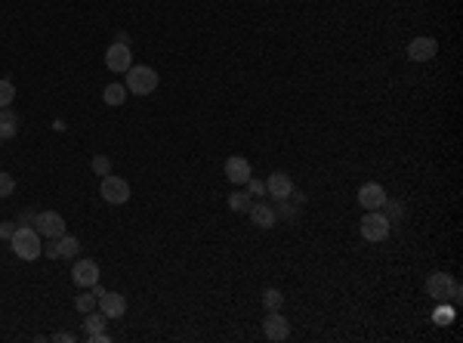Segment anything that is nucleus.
I'll return each instance as SVG.
<instances>
[{
    "label": "nucleus",
    "instance_id": "31",
    "mask_svg": "<svg viewBox=\"0 0 463 343\" xmlns=\"http://www.w3.org/2000/svg\"><path fill=\"white\" fill-rule=\"evenodd\" d=\"M34 217H38L34 210H22V214H19V226H31V223H34Z\"/></svg>",
    "mask_w": 463,
    "mask_h": 343
},
{
    "label": "nucleus",
    "instance_id": "28",
    "mask_svg": "<svg viewBox=\"0 0 463 343\" xmlns=\"http://www.w3.org/2000/svg\"><path fill=\"white\" fill-rule=\"evenodd\" d=\"M244 186H247V189H251V195H256V198H260V195H266V183H260V180H254V177H251V180H247V183H244Z\"/></svg>",
    "mask_w": 463,
    "mask_h": 343
},
{
    "label": "nucleus",
    "instance_id": "6",
    "mask_svg": "<svg viewBox=\"0 0 463 343\" xmlns=\"http://www.w3.org/2000/svg\"><path fill=\"white\" fill-rule=\"evenodd\" d=\"M133 65V50L127 47V43H118L114 40L109 50H105V68L114 75H124L127 68Z\"/></svg>",
    "mask_w": 463,
    "mask_h": 343
},
{
    "label": "nucleus",
    "instance_id": "10",
    "mask_svg": "<svg viewBox=\"0 0 463 343\" xmlns=\"http://www.w3.org/2000/svg\"><path fill=\"white\" fill-rule=\"evenodd\" d=\"M435 53H439L435 38H414L408 43V59H411V62H430Z\"/></svg>",
    "mask_w": 463,
    "mask_h": 343
},
{
    "label": "nucleus",
    "instance_id": "3",
    "mask_svg": "<svg viewBox=\"0 0 463 343\" xmlns=\"http://www.w3.org/2000/svg\"><path fill=\"white\" fill-rule=\"evenodd\" d=\"M389 229H393V223H389L380 210H364V217L359 223V232L364 241H383L389 235Z\"/></svg>",
    "mask_w": 463,
    "mask_h": 343
},
{
    "label": "nucleus",
    "instance_id": "12",
    "mask_svg": "<svg viewBox=\"0 0 463 343\" xmlns=\"http://www.w3.org/2000/svg\"><path fill=\"white\" fill-rule=\"evenodd\" d=\"M383 201H386V189H383L380 183H364L359 189V205L364 210H380Z\"/></svg>",
    "mask_w": 463,
    "mask_h": 343
},
{
    "label": "nucleus",
    "instance_id": "32",
    "mask_svg": "<svg viewBox=\"0 0 463 343\" xmlns=\"http://www.w3.org/2000/svg\"><path fill=\"white\" fill-rule=\"evenodd\" d=\"M50 254V260H59V248H56V239H50V248H43Z\"/></svg>",
    "mask_w": 463,
    "mask_h": 343
},
{
    "label": "nucleus",
    "instance_id": "27",
    "mask_svg": "<svg viewBox=\"0 0 463 343\" xmlns=\"http://www.w3.org/2000/svg\"><path fill=\"white\" fill-rule=\"evenodd\" d=\"M275 214L284 217V219H293V217H297V210H293L290 198H278V210H275Z\"/></svg>",
    "mask_w": 463,
    "mask_h": 343
},
{
    "label": "nucleus",
    "instance_id": "29",
    "mask_svg": "<svg viewBox=\"0 0 463 343\" xmlns=\"http://www.w3.org/2000/svg\"><path fill=\"white\" fill-rule=\"evenodd\" d=\"M16 229H19V226H13V223H0V241H10L13 235H16Z\"/></svg>",
    "mask_w": 463,
    "mask_h": 343
},
{
    "label": "nucleus",
    "instance_id": "2",
    "mask_svg": "<svg viewBox=\"0 0 463 343\" xmlns=\"http://www.w3.org/2000/svg\"><path fill=\"white\" fill-rule=\"evenodd\" d=\"M124 87L133 93V96H148V93H155L158 90V84H161V77H158L155 68H148V65H130L127 72H124Z\"/></svg>",
    "mask_w": 463,
    "mask_h": 343
},
{
    "label": "nucleus",
    "instance_id": "18",
    "mask_svg": "<svg viewBox=\"0 0 463 343\" xmlns=\"http://www.w3.org/2000/svg\"><path fill=\"white\" fill-rule=\"evenodd\" d=\"M56 248H59V260H71L81 251V241H77L75 235H62V239H56Z\"/></svg>",
    "mask_w": 463,
    "mask_h": 343
},
{
    "label": "nucleus",
    "instance_id": "22",
    "mask_svg": "<svg viewBox=\"0 0 463 343\" xmlns=\"http://www.w3.org/2000/svg\"><path fill=\"white\" fill-rule=\"evenodd\" d=\"M251 195H244V192H232L229 195V207L235 210V214H247V210H251Z\"/></svg>",
    "mask_w": 463,
    "mask_h": 343
},
{
    "label": "nucleus",
    "instance_id": "4",
    "mask_svg": "<svg viewBox=\"0 0 463 343\" xmlns=\"http://www.w3.org/2000/svg\"><path fill=\"white\" fill-rule=\"evenodd\" d=\"M99 192H102V198L109 201V205H127V201H130V183L124 177H114V173L102 177Z\"/></svg>",
    "mask_w": 463,
    "mask_h": 343
},
{
    "label": "nucleus",
    "instance_id": "25",
    "mask_svg": "<svg viewBox=\"0 0 463 343\" xmlns=\"http://www.w3.org/2000/svg\"><path fill=\"white\" fill-rule=\"evenodd\" d=\"M93 173H99V177H109V173H111V158L109 155H96L93 158Z\"/></svg>",
    "mask_w": 463,
    "mask_h": 343
},
{
    "label": "nucleus",
    "instance_id": "21",
    "mask_svg": "<svg viewBox=\"0 0 463 343\" xmlns=\"http://www.w3.org/2000/svg\"><path fill=\"white\" fill-rule=\"evenodd\" d=\"M105 322H109V319H105V312L99 310V312H87V319H84V328H87V334H96V331H105Z\"/></svg>",
    "mask_w": 463,
    "mask_h": 343
},
{
    "label": "nucleus",
    "instance_id": "15",
    "mask_svg": "<svg viewBox=\"0 0 463 343\" xmlns=\"http://www.w3.org/2000/svg\"><path fill=\"white\" fill-rule=\"evenodd\" d=\"M251 223L256 229H272L275 223H278V214H275L272 205H266V201H256V205H251Z\"/></svg>",
    "mask_w": 463,
    "mask_h": 343
},
{
    "label": "nucleus",
    "instance_id": "11",
    "mask_svg": "<svg viewBox=\"0 0 463 343\" xmlns=\"http://www.w3.org/2000/svg\"><path fill=\"white\" fill-rule=\"evenodd\" d=\"M451 288H454V278L448 272H432V276L426 278V294H430L432 300H448Z\"/></svg>",
    "mask_w": 463,
    "mask_h": 343
},
{
    "label": "nucleus",
    "instance_id": "5",
    "mask_svg": "<svg viewBox=\"0 0 463 343\" xmlns=\"http://www.w3.org/2000/svg\"><path fill=\"white\" fill-rule=\"evenodd\" d=\"M34 229H38L43 239H62L65 235V217L56 214V210H40L34 217Z\"/></svg>",
    "mask_w": 463,
    "mask_h": 343
},
{
    "label": "nucleus",
    "instance_id": "17",
    "mask_svg": "<svg viewBox=\"0 0 463 343\" xmlns=\"http://www.w3.org/2000/svg\"><path fill=\"white\" fill-rule=\"evenodd\" d=\"M127 96H130V90L124 84H109L102 90V99H105V105H111V109H118V105L127 102Z\"/></svg>",
    "mask_w": 463,
    "mask_h": 343
},
{
    "label": "nucleus",
    "instance_id": "16",
    "mask_svg": "<svg viewBox=\"0 0 463 343\" xmlns=\"http://www.w3.org/2000/svg\"><path fill=\"white\" fill-rule=\"evenodd\" d=\"M16 134H19V114L13 109H0V136L10 139Z\"/></svg>",
    "mask_w": 463,
    "mask_h": 343
},
{
    "label": "nucleus",
    "instance_id": "23",
    "mask_svg": "<svg viewBox=\"0 0 463 343\" xmlns=\"http://www.w3.org/2000/svg\"><path fill=\"white\" fill-rule=\"evenodd\" d=\"M13 99H16V84L0 77V109H10Z\"/></svg>",
    "mask_w": 463,
    "mask_h": 343
},
{
    "label": "nucleus",
    "instance_id": "20",
    "mask_svg": "<svg viewBox=\"0 0 463 343\" xmlns=\"http://www.w3.org/2000/svg\"><path fill=\"white\" fill-rule=\"evenodd\" d=\"M281 303H284V294L278 291V288H266V291H263V306H266V312L281 310Z\"/></svg>",
    "mask_w": 463,
    "mask_h": 343
},
{
    "label": "nucleus",
    "instance_id": "7",
    "mask_svg": "<svg viewBox=\"0 0 463 343\" xmlns=\"http://www.w3.org/2000/svg\"><path fill=\"white\" fill-rule=\"evenodd\" d=\"M263 334H266V340H272V343H281V340L290 337V322L281 315V310H275V312L266 315Z\"/></svg>",
    "mask_w": 463,
    "mask_h": 343
},
{
    "label": "nucleus",
    "instance_id": "14",
    "mask_svg": "<svg viewBox=\"0 0 463 343\" xmlns=\"http://www.w3.org/2000/svg\"><path fill=\"white\" fill-rule=\"evenodd\" d=\"M266 192H269L275 201H278V198H290L293 195V180L284 170H278V173H272V177L266 180Z\"/></svg>",
    "mask_w": 463,
    "mask_h": 343
},
{
    "label": "nucleus",
    "instance_id": "33",
    "mask_svg": "<svg viewBox=\"0 0 463 343\" xmlns=\"http://www.w3.org/2000/svg\"><path fill=\"white\" fill-rule=\"evenodd\" d=\"M0 143H4V136H0Z\"/></svg>",
    "mask_w": 463,
    "mask_h": 343
},
{
    "label": "nucleus",
    "instance_id": "8",
    "mask_svg": "<svg viewBox=\"0 0 463 343\" xmlns=\"http://www.w3.org/2000/svg\"><path fill=\"white\" fill-rule=\"evenodd\" d=\"M251 177H254V170H251V161H247V158L232 155L229 161H226V180L229 183H235V186H244Z\"/></svg>",
    "mask_w": 463,
    "mask_h": 343
},
{
    "label": "nucleus",
    "instance_id": "1",
    "mask_svg": "<svg viewBox=\"0 0 463 343\" xmlns=\"http://www.w3.org/2000/svg\"><path fill=\"white\" fill-rule=\"evenodd\" d=\"M10 248H13V254L19 260L31 263V260H38L43 254V235L34 226H19V229H16V235L10 239Z\"/></svg>",
    "mask_w": 463,
    "mask_h": 343
},
{
    "label": "nucleus",
    "instance_id": "26",
    "mask_svg": "<svg viewBox=\"0 0 463 343\" xmlns=\"http://www.w3.org/2000/svg\"><path fill=\"white\" fill-rule=\"evenodd\" d=\"M13 192H16V180L10 177V173L0 170V198H10Z\"/></svg>",
    "mask_w": 463,
    "mask_h": 343
},
{
    "label": "nucleus",
    "instance_id": "24",
    "mask_svg": "<svg viewBox=\"0 0 463 343\" xmlns=\"http://www.w3.org/2000/svg\"><path fill=\"white\" fill-rule=\"evenodd\" d=\"M75 310L77 312H93V310H99V297H96L93 291L90 294H81V297H77V300H75Z\"/></svg>",
    "mask_w": 463,
    "mask_h": 343
},
{
    "label": "nucleus",
    "instance_id": "13",
    "mask_svg": "<svg viewBox=\"0 0 463 343\" xmlns=\"http://www.w3.org/2000/svg\"><path fill=\"white\" fill-rule=\"evenodd\" d=\"M99 310L105 312V319H121V315L127 312V297L118 291H105L99 297Z\"/></svg>",
    "mask_w": 463,
    "mask_h": 343
},
{
    "label": "nucleus",
    "instance_id": "19",
    "mask_svg": "<svg viewBox=\"0 0 463 343\" xmlns=\"http://www.w3.org/2000/svg\"><path fill=\"white\" fill-rule=\"evenodd\" d=\"M380 214L389 219V223H402V217H405V207H402V201H393V198H386L383 201V207H380Z\"/></svg>",
    "mask_w": 463,
    "mask_h": 343
},
{
    "label": "nucleus",
    "instance_id": "30",
    "mask_svg": "<svg viewBox=\"0 0 463 343\" xmlns=\"http://www.w3.org/2000/svg\"><path fill=\"white\" fill-rule=\"evenodd\" d=\"M50 340L53 343H75V334H71V331H59V334H53Z\"/></svg>",
    "mask_w": 463,
    "mask_h": 343
},
{
    "label": "nucleus",
    "instance_id": "9",
    "mask_svg": "<svg viewBox=\"0 0 463 343\" xmlns=\"http://www.w3.org/2000/svg\"><path fill=\"white\" fill-rule=\"evenodd\" d=\"M71 278H75L77 288H90L99 281V263L96 260H77L75 269H71Z\"/></svg>",
    "mask_w": 463,
    "mask_h": 343
}]
</instances>
